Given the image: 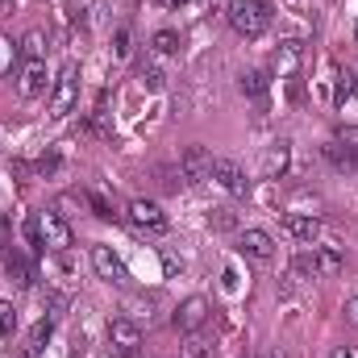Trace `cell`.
Returning <instances> with one entry per match:
<instances>
[{"label": "cell", "mask_w": 358, "mask_h": 358, "mask_svg": "<svg viewBox=\"0 0 358 358\" xmlns=\"http://www.w3.org/2000/svg\"><path fill=\"white\" fill-rule=\"evenodd\" d=\"M300 59H304L300 42H279V50H275V59H271V71H275L279 80H292V76L300 71Z\"/></svg>", "instance_id": "7c38bea8"}, {"label": "cell", "mask_w": 358, "mask_h": 358, "mask_svg": "<svg viewBox=\"0 0 358 358\" xmlns=\"http://www.w3.org/2000/svg\"><path fill=\"white\" fill-rule=\"evenodd\" d=\"M21 234H25V242H29V246H42V229H38V213H34V217H25V225H21Z\"/></svg>", "instance_id": "4316f807"}, {"label": "cell", "mask_w": 358, "mask_h": 358, "mask_svg": "<svg viewBox=\"0 0 358 358\" xmlns=\"http://www.w3.org/2000/svg\"><path fill=\"white\" fill-rule=\"evenodd\" d=\"M76 100H80V67L67 63V67L59 71L55 88H50V117H67V113L76 108Z\"/></svg>", "instance_id": "7a4b0ae2"}, {"label": "cell", "mask_w": 358, "mask_h": 358, "mask_svg": "<svg viewBox=\"0 0 358 358\" xmlns=\"http://www.w3.org/2000/svg\"><path fill=\"white\" fill-rule=\"evenodd\" d=\"M17 46H21V55H25V59H42V55H46V34H42V29H29Z\"/></svg>", "instance_id": "ac0fdd59"}, {"label": "cell", "mask_w": 358, "mask_h": 358, "mask_svg": "<svg viewBox=\"0 0 358 358\" xmlns=\"http://www.w3.org/2000/svg\"><path fill=\"white\" fill-rule=\"evenodd\" d=\"M0 246H8V221H0Z\"/></svg>", "instance_id": "1f68e13d"}, {"label": "cell", "mask_w": 358, "mask_h": 358, "mask_svg": "<svg viewBox=\"0 0 358 358\" xmlns=\"http://www.w3.org/2000/svg\"><path fill=\"white\" fill-rule=\"evenodd\" d=\"M13 329H17V308L8 300H0V338H8Z\"/></svg>", "instance_id": "484cf974"}, {"label": "cell", "mask_w": 358, "mask_h": 358, "mask_svg": "<svg viewBox=\"0 0 358 358\" xmlns=\"http://www.w3.org/2000/svg\"><path fill=\"white\" fill-rule=\"evenodd\" d=\"M325 159H329L338 171H355V167H358V150L350 146V142H342V138L325 142Z\"/></svg>", "instance_id": "2e32d148"}, {"label": "cell", "mask_w": 358, "mask_h": 358, "mask_svg": "<svg viewBox=\"0 0 358 358\" xmlns=\"http://www.w3.org/2000/svg\"><path fill=\"white\" fill-rule=\"evenodd\" d=\"M238 88H242V96H263V92H267V76H263V71H242Z\"/></svg>", "instance_id": "44dd1931"}, {"label": "cell", "mask_w": 358, "mask_h": 358, "mask_svg": "<svg viewBox=\"0 0 358 358\" xmlns=\"http://www.w3.org/2000/svg\"><path fill=\"white\" fill-rule=\"evenodd\" d=\"M263 358H283V355H279V350H263Z\"/></svg>", "instance_id": "e575fe53"}, {"label": "cell", "mask_w": 358, "mask_h": 358, "mask_svg": "<svg viewBox=\"0 0 358 358\" xmlns=\"http://www.w3.org/2000/svg\"><path fill=\"white\" fill-rule=\"evenodd\" d=\"M176 50H179V34L159 29V34H155V55H176Z\"/></svg>", "instance_id": "d4e9b609"}, {"label": "cell", "mask_w": 358, "mask_h": 358, "mask_svg": "<svg viewBox=\"0 0 358 358\" xmlns=\"http://www.w3.org/2000/svg\"><path fill=\"white\" fill-rule=\"evenodd\" d=\"M159 4H179V0H159Z\"/></svg>", "instance_id": "d590c367"}, {"label": "cell", "mask_w": 358, "mask_h": 358, "mask_svg": "<svg viewBox=\"0 0 358 358\" xmlns=\"http://www.w3.org/2000/svg\"><path fill=\"white\" fill-rule=\"evenodd\" d=\"M229 25L242 38H263L267 25H271L267 0H229Z\"/></svg>", "instance_id": "6da1fadb"}, {"label": "cell", "mask_w": 358, "mask_h": 358, "mask_svg": "<svg viewBox=\"0 0 358 358\" xmlns=\"http://www.w3.org/2000/svg\"><path fill=\"white\" fill-rule=\"evenodd\" d=\"M346 267V259H342V250H334V246H313V255H300L296 259V271L300 275H338V271Z\"/></svg>", "instance_id": "3957f363"}, {"label": "cell", "mask_w": 358, "mask_h": 358, "mask_svg": "<svg viewBox=\"0 0 358 358\" xmlns=\"http://www.w3.org/2000/svg\"><path fill=\"white\" fill-rule=\"evenodd\" d=\"M84 204H88V208L96 213V217H100V221H113V217H117V208H113V204H108L100 192H84Z\"/></svg>", "instance_id": "7402d4cb"}, {"label": "cell", "mask_w": 358, "mask_h": 358, "mask_svg": "<svg viewBox=\"0 0 358 358\" xmlns=\"http://www.w3.org/2000/svg\"><path fill=\"white\" fill-rule=\"evenodd\" d=\"M346 96H350V80L342 76V84H338V104H346Z\"/></svg>", "instance_id": "4dcf8cb0"}, {"label": "cell", "mask_w": 358, "mask_h": 358, "mask_svg": "<svg viewBox=\"0 0 358 358\" xmlns=\"http://www.w3.org/2000/svg\"><path fill=\"white\" fill-rule=\"evenodd\" d=\"M21 96H42L46 84H50V76H46V63L42 59H25V67H21Z\"/></svg>", "instance_id": "5bb4252c"}, {"label": "cell", "mask_w": 358, "mask_h": 358, "mask_svg": "<svg viewBox=\"0 0 358 358\" xmlns=\"http://www.w3.org/2000/svg\"><path fill=\"white\" fill-rule=\"evenodd\" d=\"M350 92H355V96H358V71H355V76H350Z\"/></svg>", "instance_id": "836d02e7"}, {"label": "cell", "mask_w": 358, "mask_h": 358, "mask_svg": "<svg viewBox=\"0 0 358 358\" xmlns=\"http://www.w3.org/2000/svg\"><path fill=\"white\" fill-rule=\"evenodd\" d=\"M242 255H250V259H259V263H271L275 259V238H271L267 229H242Z\"/></svg>", "instance_id": "8fae6325"}, {"label": "cell", "mask_w": 358, "mask_h": 358, "mask_svg": "<svg viewBox=\"0 0 358 358\" xmlns=\"http://www.w3.org/2000/svg\"><path fill=\"white\" fill-rule=\"evenodd\" d=\"M283 229H287L296 242H304V246H313V242L321 238V221H317V217H304V213H287V217H283Z\"/></svg>", "instance_id": "4fadbf2b"}, {"label": "cell", "mask_w": 358, "mask_h": 358, "mask_svg": "<svg viewBox=\"0 0 358 358\" xmlns=\"http://www.w3.org/2000/svg\"><path fill=\"white\" fill-rule=\"evenodd\" d=\"M355 38H358V29H355Z\"/></svg>", "instance_id": "8d00e7d4"}, {"label": "cell", "mask_w": 358, "mask_h": 358, "mask_svg": "<svg viewBox=\"0 0 358 358\" xmlns=\"http://www.w3.org/2000/svg\"><path fill=\"white\" fill-rule=\"evenodd\" d=\"M346 313H350V321H355V325H358V296H355V300H350V308H346Z\"/></svg>", "instance_id": "d6a6232c"}, {"label": "cell", "mask_w": 358, "mask_h": 358, "mask_svg": "<svg viewBox=\"0 0 358 358\" xmlns=\"http://www.w3.org/2000/svg\"><path fill=\"white\" fill-rule=\"evenodd\" d=\"M179 176H183V183H204V179H213V155H208L204 146H187L183 159H179Z\"/></svg>", "instance_id": "5b68a950"}, {"label": "cell", "mask_w": 358, "mask_h": 358, "mask_svg": "<svg viewBox=\"0 0 358 358\" xmlns=\"http://www.w3.org/2000/svg\"><path fill=\"white\" fill-rule=\"evenodd\" d=\"M329 358H358V350H355V346H338Z\"/></svg>", "instance_id": "f546056e"}, {"label": "cell", "mask_w": 358, "mask_h": 358, "mask_svg": "<svg viewBox=\"0 0 358 358\" xmlns=\"http://www.w3.org/2000/svg\"><path fill=\"white\" fill-rule=\"evenodd\" d=\"M92 267H96L100 279H108V283H125V279H129V271H125V263L113 255V246H92Z\"/></svg>", "instance_id": "30bf717a"}, {"label": "cell", "mask_w": 358, "mask_h": 358, "mask_svg": "<svg viewBox=\"0 0 358 358\" xmlns=\"http://www.w3.org/2000/svg\"><path fill=\"white\" fill-rule=\"evenodd\" d=\"M213 225L217 229H234V213L229 208H213Z\"/></svg>", "instance_id": "f1b7e54d"}, {"label": "cell", "mask_w": 358, "mask_h": 358, "mask_svg": "<svg viewBox=\"0 0 358 358\" xmlns=\"http://www.w3.org/2000/svg\"><path fill=\"white\" fill-rule=\"evenodd\" d=\"M17 63H21V46L13 38H0V76H13Z\"/></svg>", "instance_id": "d6986e66"}, {"label": "cell", "mask_w": 358, "mask_h": 358, "mask_svg": "<svg viewBox=\"0 0 358 358\" xmlns=\"http://www.w3.org/2000/svg\"><path fill=\"white\" fill-rule=\"evenodd\" d=\"M108 342H113V350L121 358H138V350H142V329L134 325V317H117V321H108Z\"/></svg>", "instance_id": "277c9868"}, {"label": "cell", "mask_w": 358, "mask_h": 358, "mask_svg": "<svg viewBox=\"0 0 358 358\" xmlns=\"http://www.w3.org/2000/svg\"><path fill=\"white\" fill-rule=\"evenodd\" d=\"M129 221L138 229H150V234H163L167 229V213L155 200H129Z\"/></svg>", "instance_id": "ba28073f"}, {"label": "cell", "mask_w": 358, "mask_h": 358, "mask_svg": "<svg viewBox=\"0 0 358 358\" xmlns=\"http://www.w3.org/2000/svg\"><path fill=\"white\" fill-rule=\"evenodd\" d=\"M4 275H8L17 287H29V283H34V267H29L25 255H17V250H4Z\"/></svg>", "instance_id": "e0dca14e"}, {"label": "cell", "mask_w": 358, "mask_h": 358, "mask_svg": "<svg viewBox=\"0 0 358 358\" xmlns=\"http://www.w3.org/2000/svg\"><path fill=\"white\" fill-rule=\"evenodd\" d=\"M142 84L150 92H163V71L159 67H142Z\"/></svg>", "instance_id": "83f0119b"}, {"label": "cell", "mask_w": 358, "mask_h": 358, "mask_svg": "<svg viewBox=\"0 0 358 358\" xmlns=\"http://www.w3.org/2000/svg\"><path fill=\"white\" fill-rule=\"evenodd\" d=\"M287 167H292V146H287V142L267 146V155H263V176L279 179V176H287Z\"/></svg>", "instance_id": "9a60e30c"}, {"label": "cell", "mask_w": 358, "mask_h": 358, "mask_svg": "<svg viewBox=\"0 0 358 358\" xmlns=\"http://www.w3.org/2000/svg\"><path fill=\"white\" fill-rule=\"evenodd\" d=\"M104 358H113V355H104Z\"/></svg>", "instance_id": "74e56055"}, {"label": "cell", "mask_w": 358, "mask_h": 358, "mask_svg": "<svg viewBox=\"0 0 358 358\" xmlns=\"http://www.w3.org/2000/svg\"><path fill=\"white\" fill-rule=\"evenodd\" d=\"M183 358H213V342L196 329V334H187V346H183Z\"/></svg>", "instance_id": "ffe728a7"}, {"label": "cell", "mask_w": 358, "mask_h": 358, "mask_svg": "<svg viewBox=\"0 0 358 358\" xmlns=\"http://www.w3.org/2000/svg\"><path fill=\"white\" fill-rule=\"evenodd\" d=\"M213 179L229 192V196H246L250 192V179L242 176V167L234 159H213Z\"/></svg>", "instance_id": "9c48e42d"}, {"label": "cell", "mask_w": 358, "mask_h": 358, "mask_svg": "<svg viewBox=\"0 0 358 358\" xmlns=\"http://www.w3.org/2000/svg\"><path fill=\"white\" fill-rule=\"evenodd\" d=\"M134 55V34L129 29H117L113 34V59H129Z\"/></svg>", "instance_id": "cb8c5ba5"}, {"label": "cell", "mask_w": 358, "mask_h": 358, "mask_svg": "<svg viewBox=\"0 0 358 358\" xmlns=\"http://www.w3.org/2000/svg\"><path fill=\"white\" fill-rule=\"evenodd\" d=\"M171 321H176L179 334H196V329H204V321H208V300H204V296H187V300L176 308Z\"/></svg>", "instance_id": "8992f818"}, {"label": "cell", "mask_w": 358, "mask_h": 358, "mask_svg": "<svg viewBox=\"0 0 358 358\" xmlns=\"http://www.w3.org/2000/svg\"><path fill=\"white\" fill-rule=\"evenodd\" d=\"M38 229H42V246L46 250H67L71 246V225L59 213H38Z\"/></svg>", "instance_id": "52a82bcc"}, {"label": "cell", "mask_w": 358, "mask_h": 358, "mask_svg": "<svg viewBox=\"0 0 358 358\" xmlns=\"http://www.w3.org/2000/svg\"><path fill=\"white\" fill-rule=\"evenodd\" d=\"M50 334H55V321L46 317V321H38L34 325V334H29V355H38L42 350V342H50Z\"/></svg>", "instance_id": "603a6c76"}]
</instances>
